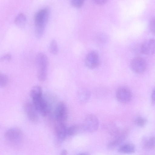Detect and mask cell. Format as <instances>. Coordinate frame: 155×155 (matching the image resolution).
<instances>
[{
	"mask_svg": "<svg viewBox=\"0 0 155 155\" xmlns=\"http://www.w3.org/2000/svg\"><path fill=\"white\" fill-rule=\"evenodd\" d=\"M4 139L5 141L12 146L16 147L20 145L23 140V134L20 129L12 127L5 132Z\"/></svg>",
	"mask_w": 155,
	"mask_h": 155,
	"instance_id": "4",
	"label": "cell"
},
{
	"mask_svg": "<svg viewBox=\"0 0 155 155\" xmlns=\"http://www.w3.org/2000/svg\"><path fill=\"white\" fill-rule=\"evenodd\" d=\"M144 147L148 149H152L155 147V137H152L146 141L144 143Z\"/></svg>",
	"mask_w": 155,
	"mask_h": 155,
	"instance_id": "19",
	"label": "cell"
},
{
	"mask_svg": "<svg viewBox=\"0 0 155 155\" xmlns=\"http://www.w3.org/2000/svg\"><path fill=\"white\" fill-rule=\"evenodd\" d=\"M49 50L52 54H57L58 51V48L57 41L55 39L52 40L49 45Z\"/></svg>",
	"mask_w": 155,
	"mask_h": 155,
	"instance_id": "17",
	"label": "cell"
},
{
	"mask_svg": "<svg viewBox=\"0 0 155 155\" xmlns=\"http://www.w3.org/2000/svg\"><path fill=\"white\" fill-rule=\"evenodd\" d=\"M50 13V8L45 7L38 10L35 15L34 21L35 32L38 38H41L44 33Z\"/></svg>",
	"mask_w": 155,
	"mask_h": 155,
	"instance_id": "2",
	"label": "cell"
},
{
	"mask_svg": "<svg viewBox=\"0 0 155 155\" xmlns=\"http://www.w3.org/2000/svg\"><path fill=\"white\" fill-rule=\"evenodd\" d=\"M141 52L147 55H152L155 53V40L149 39L142 44L140 47Z\"/></svg>",
	"mask_w": 155,
	"mask_h": 155,
	"instance_id": "13",
	"label": "cell"
},
{
	"mask_svg": "<svg viewBox=\"0 0 155 155\" xmlns=\"http://www.w3.org/2000/svg\"><path fill=\"white\" fill-rule=\"evenodd\" d=\"M127 134V131L119 130L113 136L114 139L107 144V148L108 150H112L120 145L126 137Z\"/></svg>",
	"mask_w": 155,
	"mask_h": 155,
	"instance_id": "7",
	"label": "cell"
},
{
	"mask_svg": "<svg viewBox=\"0 0 155 155\" xmlns=\"http://www.w3.org/2000/svg\"><path fill=\"white\" fill-rule=\"evenodd\" d=\"M150 27L151 31L153 33L155 34V18H153L151 20Z\"/></svg>",
	"mask_w": 155,
	"mask_h": 155,
	"instance_id": "23",
	"label": "cell"
},
{
	"mask_svg": "<svg viewBox=\"0 0 155 155\" xmlns=\"http://www.w3.org/2000/svg\"><path fill=\"white\" fill-rule=\"evenodd\" d=\"M80 129V127L77 125H71L67 129V135L69 136H74L78 133Z\"/></svg>",
	"mask_w": 155,
	"mask_h": 155,
	"instance_id": "18",
	"label": "cell"
},
{
	"mask_svg": "<svg viewBox=\"0 0 155 155\" xmlns=\"http://www.w3.org/2000/svg\"><path fill=\"white\" fill-rule=\"evenodd\" d=\"M99 60L98 54L95 52L91 51L86 56L85 63L86 66L91 69L97 67L99 64Z\"/></svg>",
	"mask_w": 155,
	"mask_h": 155,
	"instance_id": "12",
	"label": "cell"
},
{
	"mask_svg": "<svg viewBox=\"0 0 155 155\" xmlns=\"http://www.w3.org/2000/svg\"><path fill=\"white\" fill-rule=\"evenodd\" d=\"M99 126L97 118L94 115L89 114L85 117L82 125L83 129L89 132H93L97 130Z\"/></svg>",
	"mask_w": 155,
	"mask_h": 155,
	"instance_id": "5",
	"label": "cell"
},
{
	"mask_svg": "<svg viewBox=\"0 0 155 155\" xmlns=\"http://www.w3.org/2000/svg\"><path fill=\"white\" fill-rule=\"evenodd\" d=\"M118 152L124 154H132L135 152V147L134 144L130 143L124 144L119 146Z\"/></svg>",
	"mask_w": 155,
	"mask_h": 155,
	"instance_id": "15",
	"label": "cell"
},
{
	"mask_svg": "<svg viewBox=\"0 0 155 155\" xmlns=\"http://www.w3.org/2000/svg\"><path fill=\"white\" fill-rule=\"evenodd\" d=\"M116 97L117 100L122 103L129 102L132 98V94L130 90L124 87H119L116 92Z\"/></svg>",
	"mask_w": 155,
	"mask_h": 155,
	"instance_id": "9",
	"label": "cell"
},
{
	"mask_svg": "<svg viewBox=\"0 0 155 155\" xmlns=\"http://www.w3.org/2000/svg\"><path fill=\"white\" fill-rule=\"evenodd\" d=\"M106 0H95V2L98 4H103L106 2Z\"/></svg>",
	"mask_w": 155,
	"mask_h": 155,
	"instance_id": "26",
	"label": "cell"
},
{
	"mask_svg": "<svg viewBox=\"0 0 155 155\" xmlns=\"http://www.w3.org/2000/svg\"><path fill=\"white\" fill-rule=\"evenodd\" d=\"M147 63L143 58L137 57L133 58L130 62L132 69L135 72L141 73L144 72L147 68Z\"/></svg>",
	"mask_w": 155,
	"mask_h": 155,
	"instance_id": "8",
	"label": "cell"
},
{
	"mask_svg": "<svg viewBox=\"0 0 155 155\" xmlns=\"http://www.w3.org/2000/svg\"><path fill=\"white\" fill-rule=\"evenodd\" d=\"M67 129L64 123L57 122L54 127L55 134L59 143H61L65 139L67 135Z\"/></svg>",
	"mask_w": 155,
	"mask_h": 155,
	"instance_id": "10",
	"label": "cell"
},
{
	"mask_svg": "<svg viewBox=\"0 0 155 155\" xmlns=\"http://www.w3.org/2000/svg\"><path fill=\"white\" fill-rule=\"evenodd\" d=\"M77 155H89V154L87 153H79Z\"/></svg>",
	"mask_w": 155,
	"mask_h": 155,
	"instance_id": "28",
	"label": "cell"
},
{
	"mask_svg": "<svg viewBox=\"0 0 155 155\" xmlns=\"http://www.w3.org/2000/svg\"><path fill=\"white\" fill-rule=\"evenodd\" d=\"M84 1L83 0H72L71 3L72 5L76 7H80L83 4Z\"/></svg>",
	"mask_w": 155,
	"mask_h": 155,
	"instance_id": "22",
	"label": "cell"
},
{
	"mask_svg": "<svg viewBox=\"0 0 155 155\" xmlns=\"http://www.w3.org/2000/svg\"><path fill=\"white\" fill-rule=\"evenodd\" d=\"M67 151L66 150L64 149L61 152L60 155H67Z\"/></svg>",
	"mask_w": 155,
	"mask_h": 155,
	"instance_id": "27",
	"label": "cell"
},
{
	"mask_svg": "<svg viewBox=\"0 0 155 155\" xmlns=\"http://www.w3.org/2000/svg\"><path fill=\"white\" fill-rule=\"evenodd\" d=\"M134 123L137 126L142 127L145 124L146 122V120L141 117H136L134 120Z\"/></svg>",
	"mask_w": 155,
	"mask_h": 155,
	"instance_id": "21",
	"label": "cell"
},
{
	"mask_svg": "<svg viewBox=\"0 0 155 155\" xmlns=\"http://www.w3.org/2000/svg\"><path fill=\"white\" fill-rule=\"evenodd\" d=\"M12 58L11 55L10 54L7 53L3 55L1 58V61H10Z\"/></svg>",
	"mask_w": 155,
	"mask_h": 155,
	"instance_id": "24",
	"label": "cell"
},
{
	"mask_svg": "<svg viewBox=\"0 0 155 155\" xmlns=\"http://www.w3.org/2000/svg\"><path fill=\"white\" fill-rule=\"evenodd\" d=\"M8 81V78L5 74L0 73V84L1 87H5L7 84Z\"/></svg>",
	"mask_w": 155,
	"mask_h": 155,
	"instance_id": "20",
	"label": "cell"
},
{
	"mask_svg": "<svg viewBox=\"0 0 155 155\" xmlns=\"http://www.w3.org/2000/svg\"><path fill=\"white\" fill-rule=\"evenodd\" d=\"M30 95L32 104L42 116H46L49 113V107L46 101L43 96L42 89L39 86H35L31 89Z\"/></svg>",
	"mask_w": 155,
	"mask_h": 155,
	"instance_id": "1",
	"label": "cell"
},
{
	"mask_svg": "<svg viewBox=\"0 0 155 155\" xmlns=\"http://www.w3.org/2000/svg\"><path fill=\"white\" fill-rule=\"evenodd\" d=\"M26 20L25 15L22 13L18 14L14 19L15 23L19 27H22L25 24Z\"/></svg>",
	"mask_w": 155,
	"mask_h": 155,
	"instance_id": "16",
	"label": "cell"
},
{
	"mask_svg": "<svg viewBox=\"0 0 155 155\" xmlns=\"http://www.w3.org/2000/svg\"><path fill=\"white\" fill-rule=\"evenodd\" d=\"M25 113L28 119L32 122H36L38 119V112L32 103L29 102L26 103L24 105Z\"/></svg>",
	"mask_w": 155,
	"mask_h": 155,
	"instance_id": "11",
	"label": "cell"
},
{
	"mask_svg": "<svg viewBox=\"0 0 155 155\" xmlns=\"http://www.w3.org/2000/svg\"><path fill=\"white\" fill-rule=\"evenodd\" d=\"M151 100L152 103L155 104V88L152 91L151 95Z\"/></svg>",
	"mask_w": 155,
	"mask_h": 155,
	"instance_id": "25",
	"label": "cell"
},
{
	"mask_svg": "<svg viewBox=\"0 0 155 155\" xmlns=\"http://www.w3.org/2000/svg\"><path fill=\"white\" fill-rule=\"evenodd\" d=\"M37 69V77L40 81H44L46 79L48 60L47 55L42 52L38 53L35 57Z\"/></svg>",
	"mask_w": 155,
	"mask_h": 155,
	"instance_id": "3",
	"label": "cell"
},
{
	"mask_svg": "<svg viewBox=\"0 0 155 155\" xmlns=\"http://www.w3.org/2000/svg\"><path fill=\"white\" fill-rule=\"evenodd\" d=\"M91 94L90 91L85 88H81L79 89L77 94L79 102L81 104L86 103L89 100Z\"/></svg>",
	"mask_w": 155,
	"mask_h": 155,
	"instance_id": "14",
	"label": "cell"
},
{
	"mask_svg": "<svg viewBox=\"0 0 155 155\" xmlns=\"http://www.w3.org/2000/svg\"><path fill=\"white\" fill-rule=\"evenodd\" d=\"M68 110L65 104L63 102H59L55 108L54 117L57 122H64L68 118Z\"/></svg>",
	"mask_w": 155,
	"mask_h": 155,
	"instance_id": "6",
	"label": "cell"
}]
</instances>
